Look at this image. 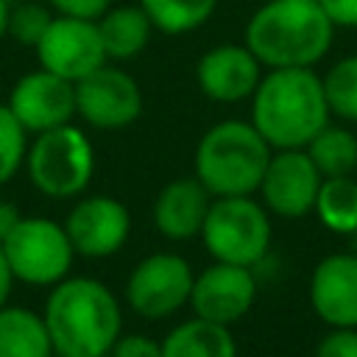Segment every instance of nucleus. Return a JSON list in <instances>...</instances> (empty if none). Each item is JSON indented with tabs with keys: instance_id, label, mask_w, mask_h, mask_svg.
Returning a JSON list of instances; mask_svg holds the SVG:
<instances>
[{
	"instance_id": "28",
	"label": "nucleus",
	"mask_w": 357,
	"mask_h": 357,
	"mask_svg": "<svg viewBox=\"0 0 357 357\" xmlns=\"http://www.w3.org/2000/svg\"><path fill=\"white\" fill-rule=\"evenodd\" d=\"M106 357H162V343L148 335H123L114 340Z\"/></svg>"
},
{
	"instance_id": "5",
	"label": "nucleus",
	"mask_w": 357,
	"mask_h": 357,
	"mask_svg": "<svg viewBox=\"0 0 357 357\" xmlns=\"http://www.w3.org/2000/svg\"><path fill=\"white\" fill-rule=\"evenodd\" d=\"M31 184L47 198L81 195L95 173V148L84 128L64 123L33 137L25 153Z\"/></svg>"
},
{
	"instance_id": "6",
	"label": "nucleus",
	"mask_w": 357,
	"mask_h": 357,
	"mask_svg": "<svg viewBox=\"0 0 357 357\" xmlns=\"http://www.w3.org/2000/svg\"><path fill=\"white\" fill-rule=\"evenodd\" d=\"M201 240L212 259L254 268L271 248L268 209L251 195H223L206 209Z\"/></svg>"
},
{
	"instance_id": "14",
	"label": "nucleus",
	"mask_w": 357,
	"mask_h": 357,
	"mask_svg": "<svg viewBox=\"0 0 357 357\" xmlns=\"http://www.w3.org/2000/svg\"><path fill=\"white\" fill-rule=\"evenodd\" d=\"M64 231L75 254L103 259L126 245L131 234V215L112 195H86L67 212Z\"/></svg>"
},
{
	"instance_id": "25",
	"label": "nucleus",
	"mask_w": 357,
	"mask_h": 357,
	"mask_svg": "<svg viewBox=\"0 0 357 357\" xmlns=\"http://www.w3.org/2000/svg\"><path fill=\"white\" fill-rule=\"evenodd\" d=\"M28 153V131L17 123L8 106H0V187L8 184L22 167Z\"/></svg>"
},
{
	"instance_id": "27",
	"label": "nucleus",
	"mask_w": 357,
	"mask_h": 357,
	"mask_svg": "<svg viewBox=\"0 0 357 357\" xmlns=\"http://www.w3.org/2000/svg\"><path fill=\"white\" fill-rule=\"evenodd\" d=\"M315 357H357V326H332L318 340Z\"/></svg>"
},
{
	"instance_id": "24",
	"label": "nucleus",
	"mask_w": 357,
	"mask_h": 357,
	"mask_svg": "<svg viewBox=\"0 0 357 357\" xmlns=\"http://www.w3.org/2000/svg\"><path fill=\"white\" fill-rule=\"evenodd\" d=\"M321 84H324L329 114L346 123H357V53L337 59L321 75Z\"/></svg>"
},
{
	"instance_id": "7",
	"label": "nucleus",
	"mask_w": 357,
	"mask_h": 357,
	"mask_svg": "<svg viewBox=\"0 0 357 357\" xmlns=\"http://www.w3.org/2000/svg\"><path fill=\"white\" fill-rule=\"evenodd\" d=\"M0 248L14 279L33 287H53L56 282H61L70 273L75 257L64 223L39 215L20 218V223L0 243Z\"/></svg>"
},
{
	"instance_id": "4",
	"label": "nucleus",
	"mask_w": 357,
	"mask_h": 357,
	"mask_svg": "<svg viewBox=\"0 0 357 357\" xmlns=\"http://www.w3.org/2000/svg\"><path fill=\"white\" fill-rule=\"evenodd\" d=\"M273 148L251 120H220L195 145V178L212 198L251 195L259 190Z\"/></svg>"
},
{
	"instance_id": "3",
	"label": "nucleus",
	"mask_w": 357,
	"mask_h": 357,
	"mask_svg": "<svg viewBox=\"0 0 357 357\" xmlns=\"http://www.w3.org/2000/svg\"><path fill=\"white\" fill-rule=\"evenodd\" d=\"M335 25L318 0H268L245 22V47L262 67H315L332 47Z\"/></svg>"
},
{
	"instance_id": "2",
	"label": "nucleus",
	"mask_w": 357,
	"mask_h": 357,
	"mask_svg": "<svg viewBox=\"0 0 357 357\" xmlns=\"http://www.w3.org/2000/svg\"><path fill=\"white\" fill-rule=\"evenodd\" d=\"M329 117L324 84L312 67L268 70L251 95V123L273 151L304 148Z\"/></svg>"
},
{
	"instance_id": "33",
	"label": "nucleus",
	"mask_w": 357,
	"mask_h": 357,
	"mask_svg": "<svg viewBox=\"0 0 357 357\" xmlns=\"http://www.w3.org/2000/svg\"><path fill=\"white\" fill-rule=\"evenodd\" d=\"M8 8H11V3L0 0V42L8 36Z\"/></svg>"
},
{
	"instance_id": "34",
	"label": "nucleus",
	"mask_w": 357,
	"mask_h": 357,
	"mask_svg": "<svg viewBox=\"0 0 357 357\" xmlns=\"http://www.w3.org/2000/svg\"><path fill=\"white\" fill-rule=\"evenodd\" d=\"M53 357H61V354H53Z\"/></svg>"
},
{
	"instance_id": "31",
	"label": "nucleus",
	"mask_w": 357,
	"mask_h": 357,
	"mask_svg": "<svg viewBox=\"0 0 357 357\" xmlns=\"http://www.w3.org/2000/svg\"><path fill=\"white\" fill-rule=\"evenodd\" d=\"M20 209L14 206V204H8V201H0V243L14 231V226L20 223Z\"/></svg>"
},
{
	"instance_id": "22",
	"label": "nucleus",
	"mask_w": 357,
	"mask_h": 357,
	"mask_svg": "<svg viewBox=\"0 0 357 357\" xmlns=\"http://www.w3.org/2000/svg\"><path fill=\"white\" fill-rule=\"evenodd\" d=\"M312 212L324 223V229L335 234L357 231V178L354 176H332L321 181Z\"/></svg>"
},
{
	"instance_id": "15",
	"label": "nucleus",
	"mask_w": 357,
	"mask_h": 357,
	"mask_svg": "<svg viewBox=\"0 0 357 357\" xmlns=\"http://www.w3.org/2000/svg\"><path fill=\"white\" fill-rule=\"evenodd\" d=\"M262 78L259 59L243 45L226 42L209 47L195 64L198 89L215 103H240L248 100Z\"/></svg>"
},
{
	"instance_id": "1",
	"label": "nucleus",
	"mask_w": 357,
	"mask_h": 357,
	"mask_svg": "<svg viewBox=\"0 0 357 357\" xmlns=\"http://www.w3.org/2000/svg\"><path fill=\"white\" fill-rule=\"evenodd\" d=\"M45 326L61 357H106L123 329L114 293L89 276H64L45 301Z\"/></svg>"
},
{
	"instance_id": "32",
	"label": "nucleus",
	"mask_w": 357,
	"mask_h": 357,
	"mask_svg": "<svg viewBox=\"0 0 357 357\" xmlns=\"http://www.w3.org/2000/svg\"><path fill=\"white\" fill-rule=\"evenodd\" d=\"M11 284H14V273H11V268H8V262H6V254H3V248H0V307L8 304Z\"/></svg>"
},
{
	"instance_id": "10",
	"label": "nucleus",
	"mask_w": 357,
	"mask_h": 357,
	"mask_svg": "<svg viewBox=\"0 0 357 357\" xmlns=\"http://www.w3.org/2000/svg\"><path fill=\"white\" fill-rule=\"evenodd\" d=\"M75 114L100 131L126 128L142 114V89L134 75L114 67V61H106L75 81Z\"/></svg>"
},
{
	"instance_id": "26",
	"label": "nucleus",
	"mask_w": 357,
	"mask_h": 357,
	"mask_svg": "<svg viewBox=\"0 0 357 357\" xmlns=\"http://www.w3.org/2000/svg\"><path fill=\"white\" fill-rule=\"evenodd\" d=\"M53 20L50 6L42 3H17L8 8V36L20 45L33 47L39 42V36L45 33L47 22Z\"/></svg>"
},
{
	"instance_id": "29",
	"label": "nucleus",
	"mask_w": 357,
	"mask_h": 357,
	"mask_svg": "<svg viewBox=\"0 0 357 357\" xmlns=\"http://www.w3.org/2000/svg\"><path fill=\"white\" fill-rule=\"evenodd\" d=\"M47 6H50L56 14L98 20V17L112 6V0H47Z\"/></svg>"
},
{
	"instance_id": "18",
	"label": "nucleus",
	"mask_w": 357,
	"mask_h": 357,
	"mask_svg": "<svg viewBox=\"0 0 357 357\" xmlns=\"http://www.w3.org/2000/svg\"><path fill=\"white\" fill-rule=\"evenodd\" d=\"M98 31H100V42H103V50H106V59L109 61H131L137 59L151 36H153V22L151 17L145 14V8L137 3H123V6H109L98 20Z\"/></svg>"
},
{
	"instance_id": "19",
	"label": "nucleus",
	"mask_w": 357,
	"mask_h": 357,
	"mask_svg": "<svg viewBox=\"0 0 357 357\" xmlns=\"http://www.w3.org/2000/svg\"><path fill=\"white\" fill-rule=\"evenodd\" d=\"M53 340L42 312L0 307V357H53Z\"/></svg>"
},
{
	"instance_id": "13",
	"label": "nucleus",
	"mask_w": 357,
	"mask_h": 357,
	"mask_svg": "<svg viewBox=\"0 0 357 357\" xmlns=\"http://www.w3.org/2000/svg\"><path fill=\"white\" fill-rule=\"evenodd\" d=\"M257 301V276L245 265L231 262H212L192 279L190 307L198 318L215 324H234L240 321Z\"/></svg>"
},
{
	"instance_id": "12",
	"label": "nucleus",
	"mask_w": 357,
	"mask_h": 357,
	"mask_svg": "<svg viewBox=\"0 0 357 357\" xmlns=\"http://www.w3.org/2000/svg\"><path fill=\"white\" fill-rule=\"evenodd\" d=\"M6 106L28 134H42L75 117V84L39 67L17 78Z\"/></svg>"
},
{
	"instance_id": "23",
	"label": "nucleus",
	"mask_w": 357,
	"mask_h": 357,
	"mask_svg": "<svg viewBox=\"0 0 357 357\" xmlns=\"http://www.w3.org/2000/svg\"><path fill=\"white\" fill-rule=\"evenodd\" d=\"M153 28L167 36H184L204 22L218 8V0H139Z\"/></svg>"
},
{
	"instance_id": "20",
	"label": "nucleus",
	"mask_w": 357,
	"mask_h": 357,
	"mask_svg": "<svg viewBox=\"0 0 357 357\" xmlns=\"http://www.w3.org/2000/svg\"><path fill=\"white\" fill-rule=\"evenodd\" d=\"M162 357H237V343L229 326L195 315L162 340Z\"/></svg>"
},
{
	"instance_id": "17",
	"label": "nucleus",
	"mask_w": 357,
	"mask_h": 357,
	"mask_svg": "<svg viewBox=\"0 0 357 357\" xmlns=\"http://www.w3.org/2000/svg\"><path fill=\"white\" fill-rule=\"evenodd\" d=\"M209 204L212 195L195 176L173 178L159 190L153 201V226L167 240H192L201 234Z\"/></svg>"
},
{
	"instance_id": "30",
	"label": "nucleus",
	"mask_w": 357,
	"mask_h": 357,
	"mask_svg": "<svg viewBox=\"0 0 357 357\" xmlns=\"http://www.w3.org/2000/svg\"><path fill=\"white\" fill-rule=\"evenodd\" d=\"M335 28H357V0H318Z\"/></svg>"
},
{
	"instance_id": "11",
	"label": "nucleus",
	"mask_w": 357,
	"mask_h": 357,
	"mask_svg": "<svg viewBox=\"0 0 357 357\" xmlns=\"http://www.w3.org/2000/svg\"><path fill=\"white\" fill-rule=\"evenodd\" d=\"M324 176L304 148L273 151L259 181L262 206L279 218H304L312 212Z\"/></svg>"
},
{
	"instance_id": "8",
	"label": "nucleus",
	"mask_w": 357,
	"mask_h": 357,
	"mask_svg": "<svg viewBox=\"0 0 357 357\" xmlns=\"http://www.w3.org/2000/svg\"><path fill=\"white\" fill-rule=\"evenodd\" d=\"M192 279V265L184 257L173 251H156L134 265L126 282V301L137 315L159 321L178 312L190 301Z\"/></svg>"
},
{
	"instance_id": "16",
	"label": "nucleus",
	"mask_w": 357,
	"mask_h": 357,
	"mask_svg": "<svg viewBox=\"0 0 357 357\" xmlns=\"http://www.w3.org/2000/svg\"><path fill=\"white\" fill-rule=\"evenodd\" d=\"M310 304L326 326H357V254L337 251L310 273Z\"/></svg>"
},
{
	"instance_id": "9",
	"label": "nucleus",
	"mask_w": 357,
	"mask_h": 357,
	"mask_svg": "<svg viewBox=\"0 0 357 357\" xmlns=\"http://www.w3.org/2000/svg\"><path fill=\"white\" fill-rule=\"evenodd\" d=\"M33 53L42 70H50L73 84L109 61L98 22L67 14H53L45 33L33 45Z\"/></svg>"
},
{
	"instance_id": "21",
	"label": "nucleus",
	"mask_w": 357,
	"mask_h": 357,
	"mask_svg": "<svg viewBox=\"0 0 357 357\" xmlns=\"http://www.w3.org/2000/svg\"><path fill=\"white\" fill-rule=\"evenodd\" d=\"M307 156L318 167L324 178L332 176H351L357 170V134L349 131L346 126H332L326 123L307 145Z\"/></svg>"
}]
</instances>
